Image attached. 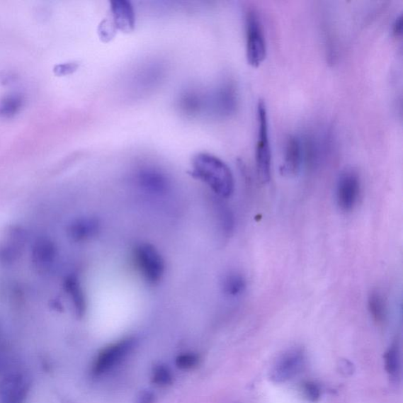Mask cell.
I'll return each instance as SVG.
<instances>
[{
    "label": "cell",
    "instance_id": "cell-16",
    "mask_svg": "<svg viewBox=\"0 0 403 403\" xmlns=\"http://www.w3.org/2000/svg\"><path fill=\"white\" fill-rule=\"evenodd\" d=\"M301 391L304 398L309 402H316L321 398V387L314 381H304L301 385Z\"/></svg>",
    "mask_w": 403,
    "mask_h": 403
},
{
    "label": "cell",
    "instance_id": "cell-20",
    "mask_svg": "<svg viewBox=\"0 0 403 403\" xmlns=\"http://www.w3.org/2000/svg\"><path fill=\"white\" fill-rule=\"evenodd\" d=\"M8 364L9 362L8 358H6L2 350H0V374L8 369Z\"/></svg>",
    "mask_w": 403,
    "mask_h": 403
},
{
    "label": "cell",
    "instance_id": "cell-7",
    "mask_svg": "<svg viewBox=\"0 0 403 403\" xmlns=\"http://www.w3.org/2000/svg\"><path fill=\"white\" fill-rule=\"evenodd\" d=\"M361 194V180L351 169L339 175L336 188V200L339 209L350 212L355 209Z\"/></svg>",
    "mask_w": 403,
    "mask_h": 403
},
{
    "label": "cell",
    "instance_id": "cell-11",
    "mask_svg": "<svg viewBox=\"0 0 403 403\" xmlns=\"http://www.w3.org/2000/svg\"><path fill=\"white\" fill-rule=\"evenodd\" d=\"M110 9L117 29L130 33L135 27V12L130 2L126 0H115L110 2Z\"/></svg>",
    "mask_w": 403,
    "mask_h": 403
},
{
    "label": "cell",
    "instance_id": "cell-10",
    "mask_svg": "<svg viewBox=\"0 0 403 403\" xmlns=\"http://www.w3.org/2000/svg\"><path fill=\"white\" fill-rule=\"evenodd\" d=\"M139 187L147 194L164 195L169 190V183L166 176L154 169L140 172L137 178Z\"/></svg>",
    "mask_w": 403,
    "mask_h": 403
},
{
    "label": "cell",
    "instance_id": "cell-14",
    "mask_svg": "<svg viewBox=\"0 0 403 403\" xmlns=\"http://www.w3.org/2000/svg\"><path fill=\"white\" fill-rule=\"evenodd\" d=\"M152 380L155 385L167 387L173 384L174 376L168 366L160 364L154 368Z\"/></svg>",
    "mask_w": 403,
    "mask_h": 403
},
{
    "label": "cell",
    "instance_id": "cell-12",
    "mask_svg": "<svg viewBox=\"0 0 403 403\" xmlns=\"http://www.w3.org/2000/svg\"><path fill=\"white\" fill-rule=\"evenodd\" d=\"M221 288L223 294L229 298H238L246 291V280L242 273L235 271L229 272L223 276Z\"/></svg>",
    "mask_w": 403,
    "mask_h": 403
},
{
    "label": "cell",
    "instance_id": "cell-3",
    "mask_svg": "<svg viewBox=\"0 0 403 403\" xmlns=\"http://www.w3.org/2000/svg\"><path fill=\"white\" fill-rule=\"evenodd\" d=\"M256 164L259 178L268 183L271 178L272 152L268 132V119L266 103L259 101L257 105V136Z\"/></svg>",
    "mask_w": 403,
    "mask_h": 403
},
{
    "label": "cell",
    "instance_id": "cell-15",
    "mask_svg": "<svg viewBox=\"0 0 403 403\" xmlns=\"http://www.w3.org/2000/svg\"><path fill=\"white\" fill-rule=\"evenodd\" d=\"M385 365L387 373L390 377L395 378L399 371V353L397 346L392 345L385 355Z\"/></svg>",
    "mask_w": 403,
    "mask_h": 403
},
{
    "label": "cell",
    "instance_id": "cell-17",
    "mask_svg": "<svg viewBox=\"0 0 403 403\" xmlns=\"http://www.w3.org/2000/svg\"><path fill=\"white\" fill-rule=\"evenodd\" d=\"M200 358L194 353H183L176 358V365L182 370L193 369L199 364Z\"/></svg>",
    "mask_w": 403,
    "mask_h": 403
},
{
    "label": "cell",
    "instance_id": "cell-6",
    "mask_svg": "<svg viewBox=\"0 0 403 403\" xmlns=\"http://www.w3.org/2000/svg\"><path fill=\"white\" fill-rule=\"evenodd\" d=\"M135 346V339L125 338L112 344L98 353L91 373L95 378H100L109 373L123 362Z\"/></svg>",
    "mask_w": 403,
    "mask_h": 403
},
{
    "label": "cell",
    "instance_id": "cell-2",
    "mask_svg": "<svg viewBox=\"0 0 403 403\" xmlns=\"http://www.w3.org/2000/svg\"><path fill=\"white\" fill-rule=\"evenodd\" d=\"M132 263L141 278L149 285H157L164 278L166 263L158 249L148 243H140L132 251Z\"/></svg>",
    "mask_w": 403,
    "mask_h": 403
},
{
    "label": "cell",
    "instance_id": "cell-8",
    "mask_svg": "<svg viewBox=\"0 0 403 403\" xmlns=\"http://www.w3.org/2000/svg\"><path fill=\"white\" fill-rule=\"evenodd\" d=\"M304 364L305 356L302 351H289L278 359L271 371V379L276 383L292 380L301 373Z\"/></svg>",
    "mask_w": 403,
    "mask_h": 403
},
{
    "label": "cell",
    "instance_id": "cell-18",
    "mask_svg": "<svg viewBox=\"0 0 403 403\" xmlns=\"http://www.w3.org/2000/svg\"><path fill=\"white\" fill-rule=\"evenodd\" d=\"M157 396L151 391H144L140 394L137 403H154Z\"/></svg>",
    "mask_w": 403,
    "mask_h": 403
},
{
    "label": "cell",
    "instance_id": "cell-1",
    "mask_svg": "<svg viewBox=\"0 0 403 403\" xmlns=\"http://www.w3.org/2000/svg\"><path fill=\"white\" fill-rule=\"evenodd\" d=\"M192 166L193 178L204 183L219 199H228L234 193V176L221 159L208 153L198 154Z\"/></svg>",
    "mask_w": 403,
    "mask_h": 403
},
{
    "label": "cell",
    "instance_id": "cell-5",
    "mask_svg": "<svg viewBox=\"0 0 403 403\" xmlns=\"http://www.w3.org/2000/svg\"><path fill=\"white\" fill-rule=\"evenodd\" d=\"M245 27L246 59L251 66L258 67L266 57L267 46L263 25L256 10L247 11Z\"/></svg>",
    "mask_w": 403,
    "mask_h": 403
},
{
    "label": "cell",
    "instance_id": "cell-9",
    "mask_svg": "<svg viewBox=\"0 0 403 403\" xmlns=\"http://www.w3.org/2000/svg\"><path fill=\"white\" fill-rule=\"evenodd\" d=\"M302 165L303 152L301 138L290 135L285 141L280 173L288 176H295L300 171Z\"/></svg>",
    "mask_w": 403,
    "mask_h": 403
},
{
    "label": "cell",
    "instance_id": "cell-4",
    "mask_svg": "<svg viewBox=\"0 0 403 403\" xmlns=\"http://www.w3.org/2000/svg\"><path fill=\"white\" fill-rule=\"evenodd\" d=\"M33 386L30 372L22 367H9L0 379V403H26Z\"/></svg>",
    "mask_w": 403,
    "mask_h": 403
},
{
    "label": "cell",
    "instance_id": "cell-19",
    "mask_svg": "<svg viewBox=\"0 0 403 403\" xmlns=\"http://www.w3.org/2000/svg\"><path fill=\"white\" fill-rule=\"evenodd\" d=\"M393 34L396 38H401L402 34V15L395 18L393 27Z\"/></svg>",
    "mask_w": 403,
    "mask_h": 403
},
{
    "label": "cell",
    "instance_id": "cell-13",
    "mask_svg": "<svg viewBox=\"0 0 403 403\" xmlns=\"http://www.w3.org/2000/svg\"><path fill=\"white\" fill-rule=\"evenodd\" d=\"M368 310L373 320L378 324H384L387 316V300L378 290H373L367 300Z\"/></svg>",
    "mask_w": 403,
    "mask_h": 403
}]
</instances>
